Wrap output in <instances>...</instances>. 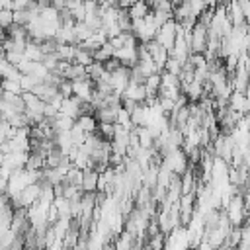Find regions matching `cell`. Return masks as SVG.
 Instances as JSON below:
<instances>
[{"label": "cell", "instance_id": "1", "mask_svg": "<svg viewBox=\"0 0 250 250\" xmlns=\"http://www.w3.org/2000/svg\"><path fill=\"white\" fill-rule=\"evenodd\" d=\"M176 39H178V21H176V20H170L168 23H164V25L158 29L156 41H158L166 51L172 53V49H174V45H176Z\"/></svg>", "mask_w": 250, "mask_h": 250}, {"label": "cell", "instance_id": "2", "mask_svg": "<svg viewBox=\"0 0 250 250\" xmlns=\"http://www.w3.org/2000/svg\"><path fill=\"white\" fill-rule=\"evenodd\" d=\"M207 41H209V31L205 25L197 21V25L191 29V55H205L207 51Z\"/></svg>", "mask_w": 250, "mask_h": 250}, {"label": "cell", "instance_id": "3", "mask_svg": "<svg viewBox=\"0 0 250 250\" xmlns=\"http://www.w3.org/2000/svg\"><path fill=\"white\" fill-rule=\"evenodd\" d=\"M146 98H148V94H146L145 84H137V82H129V86L123 94V100H131L135 104H145Z\"/></svg>", "mask_w": 250, "mask_h": 250}, {"label": "cell", "instance_id": "4", "mask_svg": "<svg viewBox=\"0 0 250 250\" xmlns=\"http://www.w3.org/2000/svg\"><path fill=\"white\" fill-rule=\"evenodd\" d=\"M100 188V172L96 168L84 170V180H82V191L84 193H98Z\"/></svg>", "mask_w": 250, "mask_h": 250}, {"label": "cell", "instance_id": "5", "mask_svg": "<svg viewBox=\"0 0 250 250\" xmlns=\"http://www.w3.org/2000/svg\"><path fill=\"white\" fill-rule=\"evenodd\" d=\"M225 8H227V18H229V21L232 23V27L246 25V20H244L240 2H229V4H225Z\"/></svg>", "mask_w": 250, "mask_h": 250}, {"label": "cell", "instance_id": "6", "mask_svg": "<svg viewBox=\"0 0 250 250\" xmlns=\"http://www.w3.org/2000/svg\"><path fill=\"white\" fill-rule=\"evenodd\" d=\"M229 107L238 111V113H242V115L250 113V102H248L244 92H232V96L229 100Z\"/></svg>", "mask_w": 250, "mask_h": 250}, {"label": "cell", "instance_id": "7", "mask_svg": "<svg viewBox=\"0 0 250 250\" xmlns=\"http://www.w3.org/2000/svg\"><path fill=\"white\" fill-rule=\"evenodd\" d=\"M0 66H2V76H4V80H16V82H21L23 74L20 72V68H18L16 64L8 62V61L2 57V61H0Z\"/></svg>", "mask_w": 250, "mask_h": 250}, {"label": "cell", "instance_id": "8", "mask_svg": "<svg viewBox=\"0 0 250 250\" xmlns=\"http://www.w3.org/2000/svg\"><path fill=\"white\" fill-rule=\"evenodd\" d=\"M127 12H129V18H131L133 21L145 20V18L150 14V4H146V2H133Z\"/></svg>", "mask_w": 250, "mask_h": 250}, {"label": "cell", "instance_id": "9", "mask_svg": "<svg viewBox=\"0 0 250 250\" xmlns=\"http://www.w3.org/2000/svg\"><path fill=\"white\" fill-rule=\"evenodd\" d=\"M14 25V12L12 10H0V27L6 31Z\"/></svg>", "mask_w": 250, "mask_h": 250}, {"label": "cell", "instance_id": "10", "mask_svg": "<svg viewBox=\"0 0 250 250\" xmlns=\"http://www.w3.org/2000/svg\"><path fill=\"white\" fill-rule=\"evenodd\" d=\"M164 70H166V72H170V74H174V76H180V74H182V70H184V64H182L180 61H176L174 57H170V59H168V62H166V66H164Z\"/></svg>", "mask_w": 250, "mask_h": 250}, {"label": "cell", "instance_id": "11", "mask_svg": "<svg viewBox=\"0 0 250 250\" xmlns=\"http://www.w3.org/2000/svg\"><path fill=\"white\" fill-rule=\"evenodd\" d=\"M2 92L23 94V90H21V82H16V80H2Z\"/></svg>", "mask_w": 250, "mask_h": 250}]
</instances>
